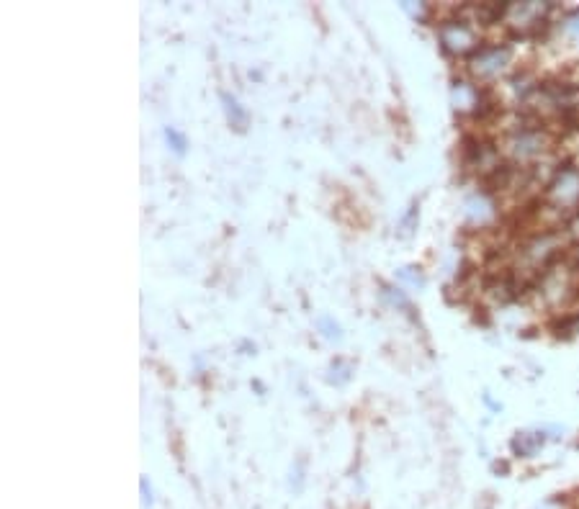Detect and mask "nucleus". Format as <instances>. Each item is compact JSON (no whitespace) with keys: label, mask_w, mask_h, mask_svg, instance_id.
I'll return each mask as SVG.
<instances>
[{"label":"nucleus","mask_w":579,"mask_h":509,"mask_svg":"<svg viewBox=\"0 0 579 509\" xmlns=\"http://www.w3.org/2000/svg\"><path fill=\"white\" fill-rule=\"evenodd\" d=\"M165 137H168V144L170 147H173L175 152H178V155H183V152H186V139L181 137V134L175 132V129H165Z\"/></svg>","instance_id":"nucleus-7"},{"label":"nucleus","mask_w":579,"mask_h":509,"mask_svg":"<svg viewBox=\"0 0 579 509\" xmlns=\"http://www.w3.org/2000/svg\"><path fill=\"white\" fill-rule=\"evenodd\" d=\"M533 294L538 304H543L549 312L567 314L579 301V276L572 268L569 258H559L554 265L543 270L533 281Z\"/></svg>","instance_id":"nucleus-2"},{"label":"nucleus","mask_w":579,"mask_h":509,"mask_svg":"<svg viewBox=\"0 0 579 509\" xmlns=\"http://www.w3.org/2000/svg\"><path fill=\"white\" fill-rule=\"evenodd\" d=\"M549 16V3H507L502 24L515 36H536L543 29H549Z\"/></svg>","instance_id":"nucleus-5"},{"label":"nucleus","mask_w":579,"mask_h":509,"mask_svg":"<svg viewBox=\"0 0 579 509\" xmlns=\"http://www.w3.org/2000/svg\"><path fill=\"white\" fill-rule=\"evenodd\" d=\"M224 103H227V114H230V121L235 126H242L245 124V114L240 111V106H237V101L235 98H230V96H224Z\"/></svg>","instance_id":"nucleus-6"},{"label":"nucleus","mask_w":579,"mask_h":509,"mask_svg":"<svg viewBox=\"0 0 579 509\" xmlns=\"http://www.w3.org/2000/svg\"><path fill=\"white\" fill-rule=\"evenodd\" d=\"M523 438H525V440H528V435H523ZM515 443H520V438H518V440H515ZM538 443H543V435H541V438H533V440H531V443H528V453H533V448H536V445H538ZM515 450H520V453H525V448H523V445H515Z\"/></svg>","instance_id":"nucleus-8"},{"label":"nucleus","mask_w":579,"mask_h":509,"mask_svg":"<svg viewBox=\"0 0 579 509\" xmlns=\"http://www.w3.org/2000/svg\"><path fill=\"white\" fill-rule=\"evenodd\" d=\"M569 263H572V268L577 270V276H579V245H577V250H574L572 255H569Z\"/></svg>","instance_id":"nucleus-9"},{"label":"nucleus","mask_w":579,"mask_h":509,"mask_svg":"<svg viewBox=\"0 0 579 509\" xmlns=\"http://www.w3.org/2000/svg\"><path fill=\"white\" fill-rule=\"evenodd\" d=\"M438 36H441L443 52L453 54V57H466V60L487 44L482 39V26L474 24L461 8H456L451 16L443 18L441 26H438Z\"/></svg>","instance_id":"nucleus-4"},{"label":"nucleus","mask_w":579,"mask_h":509,"mask_svg":"<svg viewBox=\"0 0 579 509\" xmlns=\"http://www.w3.org/2000/svg\"><path fill=\"white\" fill-rule=\"evenodd\" d=\"M541 214L549 216L556 229L579 214V165L564 162L556 168L541 193Z\"/></svg>","instance_id":"nucleus-1"},{"label":"nucleus","mask_w":579,"mask_h":509,"mask_svg":"<svg viewBox=\"0 0 579 509\" xmlns=\"http://www.w3.org/2000/svg\"><path fill=\"white\" fill-rule=\"evenodd\" d=\"M469 80L482 88L505 83L515 75V47L510 42H487L466 60Z\"/></svg>","instance_id":"nucleus-3"}]
</instances>
